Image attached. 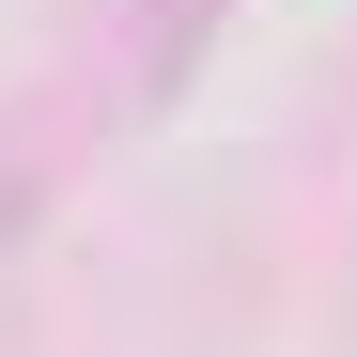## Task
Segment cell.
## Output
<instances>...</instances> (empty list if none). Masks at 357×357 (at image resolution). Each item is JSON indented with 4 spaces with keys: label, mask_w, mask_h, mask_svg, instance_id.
<instances>
[{
    "label": "cell",
    "mask_w": 357,
    "mask_h": 357,
    "mask_svg": "<svg viewBox=\"0 0 357 357\" xmlns=\"http://www.w3.org/2000/svg\"><path fill=\"white\" fill-rule=\"evenodd\" d=\"M218 31H233V0H125V78H140V109L187 93L218 63Z\"/></svg>",
    "instance_id": "1"
}]
</instances>
